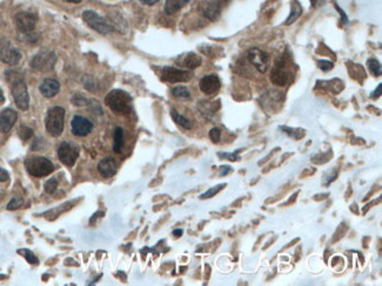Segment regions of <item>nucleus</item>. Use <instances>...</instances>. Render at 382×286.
I'll return each instance as SVG.
<instances>
[{"instance_id": "1", "label": "nucleus", "mask_w": 382, "mask_h": 286, "mask_svg": "<svg viewBox=\"0 0 382 286\" xmlns=\"http://www.w3.org/2000/svg\"><path fill=\"white\" fill-rule=\"evenodd\" d=\"M105 103L115 114H127L132 110V97L121 89L109 92L105 97Z\"/></svg>"}, {"instance_id": "2", "label": "nucleus", "mask_w": 382, "mask_h": 286, "mask_svg": "<svg viewBox=\"0 0 382 286\" xmlns=\"http://www.w3.org/2000/svg\"><path fill=\"white\" fill-rule=\"evenodd\" d=\"M25 167L32 176L44 177L54 170V166L49 159L43 156H35L25 161Z\"/></svg>"}, {"instance_id": "3", "label": "nucleus", "mask_w": 382, "mask_h": 286, "mask_svg": "<svg viewBox=\"0 0 382 286\" xmlns=\"http://www.w3.org/2000/svg\"><path fill=\"white\" fill-rule=\"evenodd\" d=\"M65 110L61 107H53L46 116V129L50 135L59 136L64 130Z\"/></svg>"}, {"instance_id": "4", "label": "nucleus", "mask_w": 382, "mask_h": 286, "mask_svg": "<svg viewBox=\"0 0 382 286\" xmlns=\"http://www.w3.org/2000/svg\"><path fill=\"white\" fill-rule=\"evenodd\" d=\"M57 56L51 50H43L33 56L31 60V67L38 72H51L54 68Z\"/></svg>"}, {"instance_id": "5", "label": "nucleus", "mask_w": 382, "mask_h": 286, "mask_svg": "<svg viewBox=\"0 0 382 286\" xmlns=\"http://www.w3.org/2000/svg\"><path fill=\"white\" fill-rule=\"evenodd\" d=\"M22 59V53L12 45L10 40L0 38V60L7 65L19 64Z\"/></svg>"}, {"instance_id": "6", "label": "nucleus", "mask_w": 382, "mask_h": 286, "mask_svg": "<svg viewBox=\"0 0 382 286\" xmlns=\"http://www.w3.org/2000/svg\"><path fill=\"white\" fill-rule=\"evenodd\" d=\"M11 91L12 95H13L14 102H16L17 107L22 110L28 109L29 106V96L27 87H26V83L24 81V79L18 80L11 83Z\"/></svg>"}, {"instance_id": "7", "label": "nucleus", "mask_w": 382, "mask_h": 286, "mask_svg": "<svg viewBox=\"0 0 382 286\" xmlns=\"http://www.w3.org/2000/svg\"><path fill=\"white\" fill-rule=\"evenodd\" d=\"M82 19L91 28H93L94 31L99 32L102 34H109L113 31L112 26L108 25L103 18L98 16L96 12L93 11H85L82 13Z\"/></svg>"}, {"instance_id": "8", "label": "nucleus", "mask_w": 382, "mask_h": 286, "mask_svg": "<svg viewBox=\"0 0 382 286\" xmlns=\"http://www.w3.org/2000/svg\"><path fill=\"white\" fill-rule=\"evenodd\" d=\"M58 156L65 166L72 167L79 157V148L71 142H63L58 148Z\"/></svg>"}, {"instance_id": "9", "label": "nucleus", "mask_w": 382, "mask_h": 286, "mask_svg": "<svg viewBox=\"0 0 382 286\" xmlns=\"http://www.w3.org/2000/svg\"><path fill=\"white\" fill-rule=\"evenodd\" d=\"M192 79V73L188 71L179 70L176 67L166 66L162 68L161 72V80L166 82H186Z\"/></svg>"}, {"instance_id": "10", "label": "nucleus", "mask_w": 382, "mask_h": 286, "mask_svg": "<svg viewBox=\"0 0 382 286\" xmlns=\"http://www.w3.org/2000/svg\"><path fill=\"white\" fill-rule=\"evenodd\" d=\"M248 60L260 73H265L269 66V56L266 52L259 48H252L247 53Z\"/></svg>"}, {"instance_id": "11", "label": "nucleus", "mask_w": 382, "mask_h": 286, "mask_svg": "<svg viewBox=\"0 0 382 286\" xmlns=\"http://www.w3.org/2000/svg\"><path fill=\"white\" fill-rule=\"evenodd\" d=\"M14 22L20 33H31L35 27V18L28 12H19L14 17Z\"/></svg>"}, {"instance_id": "12", "label": "nucleus", "mask_w": 382, "mask_h": 286, "mask_svg": "<svg viewBox=\"0 0 382 286\" xmlns=\"http://www.w3.org/2000/svg\"><path fill=\"white\" fill-rule=\"evenodd\" d=\"M71 128H72V133L76 136H86L88 135L93 129V124L88 119L84 116L76 115L73 118L71 122Z\"/></svg>"}, {"instance_id": "13", "label": "nucleus", "mask_w": 382, "mask_h": 286, "mask_svg": "<svg viewBox=\"0 0 382 286\" xmlns=\"http://www.w3.org/2000/svg\"><path fill=\"white\" fill-rule=\"evenodd\" d=\"M289 80V73L285 67V62L278 61L271 73V81L277 86H286Z\"/></svg>"}, {"instance_id": "14", "label": "nucleus", "mask_w": 382, "mask_h": 286, "mask_svg": "<svg viewBox=\"0 0 382 286\" xmlns=\"http://www.w3.org/2000/svg\"><path fill=\"white\" fill-rule=\"evenodd\" d=\"M200 89L203 93H205L207 95H211L217 93V92L220 89L221 87V82L220 79L214 74H211V75H206L204 76L203 79L200 80Z\"/></svg>"}, {"instance_id": "15", "label": "nucleus", "mask_w": 382, "mask_h": 286, "mask_svg": "<svg viewBox=\"0 0 382 286\" xmlns=\"http://www.w3.org/2000/svg\"><path fill=\"white\" fill-rule=\"evenodd\" d=\"M18 114L13 109L6 108L0 113V132L8 133L17 122Z\"/></svg>"}, {"instance_id": "16", "label": "nucleus", "mask_w": 382, "mask_h": 286, "mask_svg": "<svg viewBox=\"0 0 382 286\" xmlns=\"http://www.w3.org/2000/svg\"><path fill=\"white\" fill-rule=\"evenodd\" d=\"M221 0H209L203 4V13L209 20H217L221 13Z\"/></svg>"}, {"instance_id": "17", "label": "nucleus", "mask_w": 382, "mask_h": 286, "mask_svg": "<svg viewBox=\"0 0 382 286\" xmlns=\"http://www.w3.org/2000/svg\"><path fill=\"white\" fill-rule=\"evenodd\" d=\"M98 170L103 177H111L117 172V162L113 157H105L98 165Z\"/></svg>"}, {"instance_id": "18", "label": "nucleus", "mask_w": 382, "mask_h": 286, "mask_svg": "<svg viewBox=\"0 0 382 286\" xmlns=\"http://www.w3.org/2000/svg\"><path fill=\"white\" fill-rule=\"evenodd\" d=\"M60 85L53 79H45L40 85V93L45 97H53L59 93Z\"/></svg>"}, {"instance_id": "19", "label": "nucleus", "mask_w": 382, "mask_h": 286, "mask_svg": "<svg viewBox=\"0 0 382 286\" xmlns=\"http://www.w3.org/2000/svg\"><path fill=\"white\" fill-rule=\"evenodd\" d=\"M179 64H181L183 67L188 68V70H194L201 65V58L195 53H187L182 56V60H179Z\"/></svg>"}, {"instance_id": "20", "label": "nucleus", "mask_w": 382, "mask_h": 286, "mask_svg": "<svg viewBox=\"0 0 382 286\" xmlns=\"http://www.w3.org/2000/svg\"><path fill=\"white\" fill-rule=\"evenodd\" d=\"M189 0H166L165 12L167 14H173L188 4Z\"/></svg>"}, {"instance_id": "21", "label": "nucleus", "mask_w": 382, "mask_h": 286, "mask_svg": "<svg viewBox=\"0 0 382 286\" xmlns=\"http://www.w3.org/2000/svg\"><path fill=\"white\" fill-rule=\"evenodd\" d=\"M303 13V6L300 5V2L298 0H294L292 4V8H291V14L289 17L287 18L286 20V25H291V24L297 22V19H299V17L301 16Z\"/></svg>"}, {"instance_id": "22", "label": "nucleus", "mask_w": 382, "mask_h": 286, "mask_svg": "<svg viewBox=\"0 0 382 286\" xmlns=\"http://www.w3.org/2000/svg\"><path fill=\"white\" fill-rule=\"evenodd\" d=\"M171 115H172V119H173V120L176 121V123L179 124L180 127L185 128V129H192V128H193V123H192L188 119H186L185 116L179 114L176 109L171 110Z\"/></svg>"}, {"instance_id": "23", "label": "nucleus", "mask_w": 382, "mask_h": 286, "mask_svg": "<svg viewBox=\"0 0 382 286\" xmlns=\"http://www.w3.org/2000/svg\"><path fill=\"white\" fill-rule=\"evenodd\" d=\"M124 145V130L123 128L117 127L114 130V143H113V150L115 153H121Z\"/></svg>"}, {"instance_id": "24", "label": "nucleus", "mask_w": 382, "mask_h": 286, "mask_svg": "<svg viewBox=\"0 0 382 286\" xmlns=\"http://www.w3.org/2000/svg\"><path fill=\"white\" fill-rule=\"evenodd\" d=\"M172 94L173 96L178 97V99H189L191 97V93L186 87L183 86H178V87H174L172 89Z\"/></svg>"}, {"instance_id": "25", "label": "nucleus", "mask_w": 382, "mask_h": 286, "mask_svg": "<svg viewBox=\"0 0 382 286\" xmlns=\"http://www.w3.org/2000/svg\"><path fill=\"white\" fill-rule=\"evenodd\" d=\"M367 65H368L369 71L374 76H380L382 73V68H381V64L379 62L377 59H369L367 61Z\"/></svg>"}, {"instance_id": "26", "label": "nucleus", "mask_w": 382, "mask_h": 286, "mask_svg": "<svg viewBox=\"0 0 382 286\" xmlns=\"http://www.w3.org/2000/svg\"><path fill=\"white\" fill-rule=\"evenodd\" d=\"M18 252H19L20 255H23L24 257L26 258V261H27L29 264L37 265L38 263H39V261H38V258L35 257L34 253L32 252V251H29V250H27V249H23V250H19V251H18Z\"/></svg>"}, {"instance_id": "27", "label": "nucleus", "mask_w": 382, "mask_h": 286, "mask_svg": "<svg viewBox=\"0 0 382 286\" xmlns=\"http://www.w3.org/2000/svg\"><path fill=\"white\" fill-rule=\"evenodd\" d=\"M224 187H226V184H225V183L219 184V186H217V187H213V188H211V189H209V190H207V191H206L205 193H203V195L200 196V198H201V199L211 198V197H213V196H214V195H217V193H218L219 191H220V190L223 189Z\"/></svg>"}, {"instance_id": "28", "label": "nucleus", "mask_w": 382, "mask_h": 286, "mask_svg": "<svg viewBox=\"0 0 382 286\" xmlns=\"http://www.w3.org/2000/svg\"><path fill=\"white\" fill-rule=\"evenodd\" d=\"M44 188H45V191L51 195V193L55 192V190H57L58 180H57V178H54V177L50 178V180L45 183V187H44Z\"/></svg>"}, {"instance_id": "29", "label": "nucleus", "mask_w": 382, "mask_h": 286, "mask_svg": "<svg viewBox=\"0 0 382 286\" xmlns=\"http://www.w3.org/2000/svg\"><path fill=\"white\" fill-rule=\"evenodd\" d=\"M23 203H24L23 198L19 197V196H16V197H13L11 199V202L7 205V209L8 210H16V209H18V208L22 207Z\"/></svg>"}, {"instance_id": "30", "label": "nucleus", "mask_w": 382, "mask_h": 286, "mask_svg": "<svg viewBox=\"0 0 382 286\" xmlns=\"http://www.w3.org/2000/svg\"><path fill=\"white\" fill-rule=\"evenodd\" d=\"M32 135H33V130H32L31 128L25 127V126L20 127V129H19V136H20V138H22L23 140H28V139H31V138H32Z\"/></svg>"}, {"instance_id": "31", "label": "nucleus", "mask_w": 382, "mask_h": 286, "mask_svg": "<svg viewBox=\"0 0 382 286\" xmlns=\"http://www.w3.org/2000/svg\"><path fill=\"white\" fill-rule=\"evenodd\" d=\"M209 139L212 140L214 143H218L221 139V130L219 128H213L209 132Z\"/></svg>"}, {"instance_id": "32", "label": "nucleus", "mask_w": 382, "mask_h": 286, "mask_svg": "<svg viewBox=\"0 0 382 286\" xmlns=\"http://www.w3.org/2000/svg\"><path fill=\"white\" fill-rule=\"evenodd\" d=\"M320 70H322L324 72H328L331 70H333L334 67V64L331 61H328V60H320L318 62Z\"/></svg>"}, {"instance_id": "33", "label": "nucleus", "mask_w": 382, "mask_h": 286, "mask_svg": "<svg viewBox=\"0 0 382 286\" xmlns=\"http://www.w3.org/2000/svg\"><path fill=\"white\" fill-rule=\"evenodd\" d=\"M72 101L76 106H79V107L87 105V100H86L84 96H81V95H76V96L72 99Z\"/></svg>"}, {"instance_id": "34", "label": "nucleus", "mask_w": 382, "mask_h": 286, "mask_svg": "<svg viewBox=\"0 0 382 286\" xmlns=\"http://www.w3.org/2000/svg\"><path fill=\"white\" fill-rule=\"evenodd\" d=\"M218 155H219V156H220V157H225V159L232 161V162H233V161H239V160H240V156L238 155V153H236V154H235V153H233V154H229V153L223 154V153H219Z\"/></svg>"}, {"instance_id": "35", "label": "nucleus", "mask_w": 382, "mask_h": 286, "mask_svg": "<svg viewBox=\"0 0 382 286\" xmlns=\"http://www.w3.org/2000/svg\"><path fill=\"white\" fill-rule=\"evenodd\" d=\"M334 6H335L336 11L339 12L340 14H341V19H342V23H343V24H347V23H348V18H347V16H346V13H345V12H343V11L341 10V8H340L339 6H337L336 4L334 5Z\"/></svg>"}, {"instance_id": "36", "label": "nucleus", "mask_w": 382, "mask_h": 286, "mask_svg": "<svg viewBox=\"0 0 382 286\" xmlns=\"http://www.w3.org/2000/svg\"><path fill=\"white\" fill-rule=\"evenodd\" d=\"M8 177H10V175H8V172L4 170V169L0 168V182H5L8 180Z\"/></svg>"}, {"instance_id": "37", "label": "nucleus", "mask_w": 382, "mask_h": 286, "mask_svg": "<svg viewBox=\"0 0 382 286\" xmlns=\"http://www.w3.org/2000/svg\"><path fill=\"white\" fill-rule=\"evenodd\" d=\"M381 88H382V85H381V83H379L378 88L375 89L374 92H373V94H372V99H374V100H375V99H378L379 96H380V95H381Z\"/></svg>"}, {"instance_id": "38", "label": "nucleus", "mask_w": 382, "mask_h": 286, "mask_svg": "<svg viewBox=\"0 0 382 286\" xmlns=\"http://www.w3.org/2000/svg\"><path fill=\"white\" fill-rule=\"evenodd\" d=\"M140 1L143 2V4H145V5H149V6H151V5H154V4H156V2H158L159 0H140Z\"/></svg>"}, {"instance_id": "39", "label": "nucleus", "mask_w": 382, "mask_h": 286, "mask_svg": "<svg viewBox=\"0 0 382 286\" xmlns=\"http://www.w3.org/2000/svg\"><path fill=\"white\" fill-rule=\"evenodd\" d=\"M221 169H223V170H221V172H220L221 176H224V175L229 174V172L230 171V167H229V166H227V167H221Z\"/></svg>"}, {"instance_id": "40", "label": "nucleus", "mask_w": 382, "mask_h": 286, "mask_svg": "<svg viewBox=\"0 0 382 286\" xmlns=\"http://www.w3.org/2000/svg\"><path fill=\"white\" fill-rule=\"evenodd\" d=\"M182 229H177V230H174L173 231V235H174V236H176V237H180V236H181V235H182Z\"/></svg>"}, {"instance_id": "41", "label": "nucleus", "mask_w": 382, "mask_h": 286, "mask_svg": "<svg viewBox=\"0 0 382 286\" xmlns=\"http://www.w3.org/2000/svg\"><path fill=\"white\" fill-rule=\"evenodd\" d=\"M67 2H73V4H78V2L81 1V0H65Z\"/></svg>"}, {"instance_id": "42", "label": "nucleus", "mask_w": 382, "mask_h": 286, "mask_svg": "<svg viewBox=\"0 0 382 286\" xmlns=\"http://www.w3.org/2000/svg\"><path fill=\"white\" fill-rule=\"evenodd\" d=\"M2 101H4V95H2V92H1V89H0V103H1Z\"/></svg>"}, {"instance_id": "43", "label": "nucleus", "mask_w": 382, "mask_h": 286, "mask_svg": "<svg viewBox=\"0 0 382 286\" xmlns=\"http://www.w3.org/2000/svg\"><path fill=\"white\" fill-rule=\"evenodd\" d=\"M316 1H318V0H310V2H312V6H313V7L316 5Z\"/></svg>"}]
</instances>
